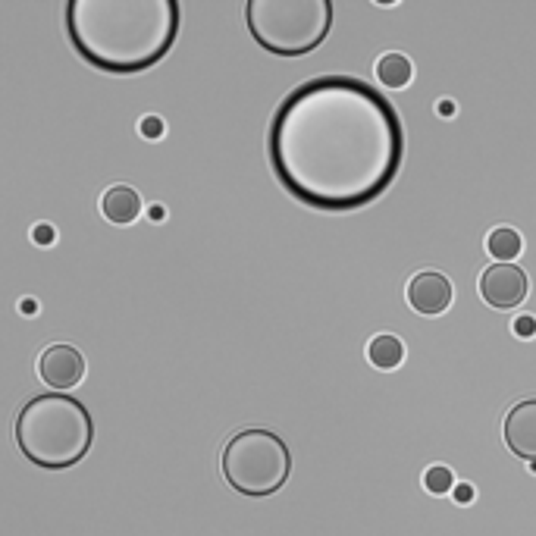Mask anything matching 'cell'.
Wrapping results in <instances>:
<instances>
[{
    "label": "cell",
    "mask_w": 536,
    "mask_h": 536,
    "mask_svg": "<svg viewBox=\"0 0 536 536\" xmlns=\"http://www.w3.org/2000/svg\"><path fill=\"white\" fill-rule=\"evenodd\" d=\"M267 157L295 201L330 214L358 211L386 195L402 170V116L355 76H317L276 107Z\"/></svg>",
    "instance_id": "cell-1"
},
{
    "label": "cell",
    "mask_w": 536,
    "mask_h": 536,
    "mask_svg": "<svg viewBox=\"0 0 536 536\" xmlns=\"http://www.w3.org/2000/svg\"><path fill=\"white\" fill-rule=\"evenodd\" d=\"M515 333H518L521 339H533V336H536V320H533L530 314L518 317V320H515Z\"/></svg>",
    "instance_id": "cell-16"
},
{
    "label": "cell",
    "mask_w": 536,
    "mask_h": 536,
    "mask_svg": "<svg viewBox=\"0 0 536 536\" xmlns=\"http://www.w3.org/2000/svg\"><path fill=\"white\" fill-rule=\"evenodd\" d=\"M101 211L116 226H132L138 214H142V198H138V192L129 189V185H113L101 198Z\"/></svg>",
    "instance_id": "cell-10"
},
{
    "label": "cell",
    "mask_w": 536,
    "mask_h": 536,
    "mask_svg": "<svg viewBox=\"0 0 536 536\" xmlns=\"http://www.w3.org/2000/svg\"><path fill=\"white\" fill-rule=\"evenodd\" d=\"M38 377L51 389H73L85 377V358L76 345H48L38 358Z\"/></svg>",
    "instance_id": "cell-7"
},
{
    "label": "cell",
    "mask_w": 536,
    "mask_h": 536,
    "mask_svg": "<svg viewBox=\"0 0 536 536\" xmlns=\"http://www.w3.org/2000/svg\"><path fill=\"white\" fill-rule=\"evenodd\" d=\"M408 301L417 314L436 317L442 311H449L452 305V283L446 273L439 270H421L408 283Z\"/></svg>",
    "instance_id": "cell-8"
},
{
    "label": "cell",
    "mask_w": 536,
    "mask_h": 536,
    "mask_svg": "<svg viewBox=\"0 0 536 536\" xmlns=\"http://www.w3.org/2000/svg\"><path fill=\"white\" fill-rule=\"evenodd\" d=\"M505 446L524 461H536V399H524L505 414Z\"/></svg>",
    "instance_id": "cell-9"
},
{
    "label": "cell",
    "mask_w": 536,
    "mask_h": 536,
    "mask_svg": "<svg viewBox=\"0 0 536 536\" xmlns=\"http://www.w3.org/2000/svg\"><path fill=\"white\" fill-rule=\"evenodd\" d=\"M455 496H458V502H468L471 499V486H458Z\"/></svg>",
    "instance_id": "cell-18"
},
{
    "label": "cell",
    "mask_w": 536,
    "mask_h": 536,
    "mask_svg": "<svg viewBox=\"0 0 536 536\" xmlns=\"http://www.w3.org/2000/svg\"><path fill=\"white\" fill-rule=\"evenodd\" d=\"M32 239H35L38 245H51V242L57 239V232H54V226H48V223H38L35 232H32Z\"/></svg>",
    "instance_id": "cell-17"
},
{
    "label": "cell",
    "mask_w": 536,
    "mask_h": 536,
    "mask_svg": "<svg viewBox=\"0 0 536 536\" xmlns=\"http://www.w3.org/2000/svg\"><path fill=\"white\" fill-rule=\"evenodd\" d=\"M16 442L35 468L66 471L91 452L95 417L73 395H35L16 417Z\"/></svg>",
    "instance_id": "cell-3"
},
{
    "label": "cell",
    "mask_w": 536,
    "mask_h": 536,
    "mask_svg": "<svg viewBox=\"0 0 536 536\" xmlns=\"http://www.w3.org/2000/svg\"><path fill=\"white\" fill-rule=\"evenodd\" d=\"M414 76V69H411V60L402 57V54H386L380 57L377 63V79L386 85V88H405Z\"/></svg>",
    "instance_id": "cell-12"
},
{
    "label": "cell",
    "mask_w": 536,
    "mask_h": 536,
    "mask_svg": "<svg viewBox=\"0 0 536 536\" xmlns=\"http://www.w3.org/2000/svg\"><path fill=\"white\" fill-rule=\"evenodd\" d=\"M245 26L273 57H305L333 32L330 0H248Z\"/></svg>",
    "instance_id": "cell-4"
},
{
    "label": "cell",
    "mask_w": 536,
    "mask_h": 536,
    "mask_svg": "<svg viewBox=\"0 0 536 536\" xmlns=\"http://www.w3.org/2000/svg\"><path fill=\"white\" fill-rule=\"evenodd\" d=\"M220 468L226 483L245 499H267L286 486L292 474V452L283 436L264 427L239 430L226 439Z\"/></svg>",
    "instance_id": "cell-5"
},
{
    "label": "cell",
    "mask_w": 536,
    "mask_h": 536,
    "mask_svg": "<svg viewBox=\"0 0 536 536\" xmlns=\"http://www.w3.org/2000/svg\"><path fill=\"white\" fill-rule=\"evenodd\" d=\"M527 273L515 264H493L486 267L483 276H480V295L489 308H499V311H508V308H518L521 301L527 298Z\"/></svg>",
    "instance_id": "cell-6"
},
{
    "label": "cell",
    "mask_w": 536,
    "mask_h": 536,
    "mask_svg": "<svg viewBox=\"0 0 536 536\" xmlns=\"http://www.w3.org/2000/svg\"><path fill=\"white\" fill-rule=\"evenodd\" d=\"M66 35L101 73L138 76L157 66L179 38L176 0H69Z\"/></svg>",
    "instance_id": "cell-2"
},
{
    "label": "cell",
    "mask_w": 536,
    "mask_h": 536,
    "mask_svg": "<svg viewBox=\"0 0 536 536\" xmlns=\"http://www.w3.org/2000/svg\"><path fill=\"white\" fill-rule=\"evenodd\" d=\"M163 132H167V129H163L160 116H145V120H142V135L151 138V142H154V138H163Z\"/></svg>",
    "instance_id": "cell-15"
},
{
    "label": "cell",
    "mask_w": 536,
    "mask_h": 536,
    "mask_svg": "<svg viewBox=\"0 0 536 536\" xmlns=\"http://www.w3.org/2000/svg\"><path fill=\"white\" fill-rule=\"evenodd\" d=\"M367 361L374 364L377 370H395L402 361H405V345L402 339H395L389 333L377 336V339H370L367 345Z\"/></svg>",
    "instance_id": "cell-11"
},
{
    "label": "cell",
    "mask_w": 536,
    "mask_h": 536,
    "mask_svg": "<svg viewBox=\"0 0 536 536\" xmlns=\"http://www.w3.org/2000/svg\"><path fill=\"white\" fill-rule=\"evenodd\" d=\"M424 486L430 489L433 496H446V493H452V489H455V477H452L449 468L436 464V468H430V471L424 474Z\"/></svg>",
    "instance_id": "cell-14"
},
{
    "label": "cell",
    "mask_w": 536,
    "mask_h": 536,
    "mask_svg": "<svg viewBox=\"0 0 536 536\" xmlns=\"http://www.w3.org/2000/svg\"><path fill=\"white\" fill-rule=\"evenodd\" d=\"M486 248H489V254H493L499 264H511L521 254V236L511 226H499V229L489 232Z\"/></svg>",
    "instance_id": "cell-13"
}]
</instances>
